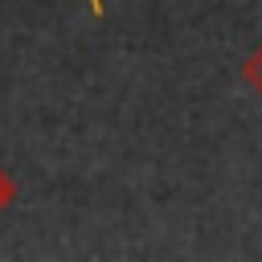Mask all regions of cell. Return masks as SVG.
Segmentation results:
<instances>
[{"instance_id":"6da1fadb","label":"cell","mask_w":262,"mask_h":262,"mask_svg":"<svg viewBox=\"0 0 262 262\" xmlns=\"http://www.w3.org/2000/svg\"><path fill=\"white\" fill-rule=\"evenodd\" d=\"M242 82H246V86L262 98V41L246 53V61H242Z\"/></svg>"},{"instance_id":"7a4b0ae2","label":"cell","mask_w":262,"mask_h":262,"mask_svg":"<svg viewBox=\"0 0 262 262\" xmlns=\"http://www.w3.org/2000/svg\"><path fill=\"white\" fill-rule=\"evenodd\" d=\"M16 201V180L8 176V168H0V213Z\"/></svg>"},{"instance_id":"3957f363","label":"cell","mask_w":262,"mask_h":262,"mask_svg":"<svg viewBox=\"0 0 262 262\" xmlns=\"http://www.w3.org/2000/svg\"><path fill=\"white\" fill-rule=\"evenodd\" d=\"M86 8H90V16H102V12H106V4H102V0H86Z\"/></svg>"}]
</instances>
